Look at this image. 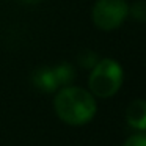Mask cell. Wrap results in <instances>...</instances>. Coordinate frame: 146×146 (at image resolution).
Returning <instances> with one entry per match:
<instances>
[{
	"label": "cell",
	"instance_id": "3957f363",
	"mask_svg": "<svg viewBox=\"0 0 146 146\" xmlns=\"http://www.w3.org/2000/svg\"><path fill=\"white\" fill-rule=\"evenodd\" d=\"M129 14V7L124 0H98L93 7L91 17L98 29L111 32L118 29Z\"/></svg>",
	"mask_w": 146,
	"mask_h": 146
},
{
	"label": "cell",
	"instance_id": "30bf717a",
	"mask_svg": "<svg viewBox=\"0 0 146 146\" xmlns=\"http://www.w3.org/2000/svg\"><path fill=\"white\" fill-rule=\"evenodd\" d=\"M21 2H24V3H27V5H35V3H38V2H41V0H21Z\"/></svg>",
	"mask_w": 146,
	"mask_h": 146
},
{
	"label": "cell",
	"instance_id": "52a82bcc",
	"mask_svg": "<svg viewBox=\"0 0 146 146\" xmlns=\"http://www.w3.org/2000/svg\"><path fill=\"white\" fill-rule=\"evenodd\" d=\"M77 61H79V64L82 68H85V69H93L94 68V64L98 63V55H96V52L93 50H83L80 52V55L77 57Z\"/></svg>",
	"mask_w": 146,
	"mask_h": 146
},
{
	"label": "cell",
	"instance_id": "8992f818",
	"mask_svg": "<svg viewBox=\"0 0 146 146\" xmlns=\"http://www.w3.org/2000/svg\"><path fill=\"white\" fill-rule=\"evenodd\" d=\"M54 72H55V77H57V82H58V86L60 85H69L71 82L74 80L76 77V71H74L72 64L69 63H60L54 68Z\"/></svg>",
	"mask_w": 146,
	"mask_h": 146
},
{
	"label": "cell",
	"instance_id": "7a4b0ae2",
	"mask_svg": "<svg viewBox=\"0 0 146 146\" xmlns=\"http://www.w3.org/2000/svg\"><path fill=\"white\" fill-rule=\"evenodd\" d=\"M123 68L111 58L99 60L88 79L90 90L98 98H111L123 85Z\"/></svg>",
	"mask_w": 146,
	"mask_h": 146
},
{
	"label": "cell",
	"instance_id": "6da1fadb",
	"mask_svg": "<svg viewBox=\"0 0 146 146\" xmlns=\"http://www.w3.org/2000/svg\"><path fill=\"white\" fill-rule=\"evenodd\" d=\"M54 107L58 118L71 126H82L96 115V101L91 93L77 86H64L57 93Z\"/></svg>",
	"mask_w": 146,
	"mask_h": 146
},
{
	"label": "cell",
	"instance_id": "ba28073f",
	"mask_svg": "<svg viewBox=\"0 0 146 146\" xmlns=\"http://www.w3.org/2000/svg\"><path fill=\"white\" fill-rule=\"evenodd\" d=\"M129 13L133 21H137V22H146V2H135L129 8Z\"/></svg>",
	"mask_w": 146,
	"mask_h": 146
},
{
	"label": "cell",
	"instance_id": "277c9868",
	"mask_svg": "<svg viewBox=\"0 0 146 146\" xmlns=\"http://www.w3.org/2000/svg\"><path fill=\"white\" fill-rule=\"evenodd\" d=\"M126 121L130 127L138 130H146V101L135 99L130 102L126 110Z\"/></svg>",
	"mask_w": 146,
	"mask_h": 146
},
{
	"label": "cell",
	"instance_id": "9c48e42d",
	"mask_svg": "<svg viewBox=\"0 0 146 146\" xmlns=\"http://www.w3.org/2000/svg\"><path fill=\"white\" fill-rule=\"evenodd\" d=\"M123 146H146V133H135L129 137Z\"/></svg>",
	"mask_w": 146,
	"mask_h": 146
},
{
	"label": "cell",
	"instance_id": "5b68a950",
	"mask_svg": "<svg viewBox=\"0 0 146 146\" xmlns=\"http://www.w3.org/2000/svg\"><path fill=\"white\" fill-rule=\"evenodd\" d=\"M32 80H33V85L44 93H54L58 88V82H57V77H55L54 68H49V66L38 68L33 72Z\"/></svg>",
	"mask_w": 146,
	"mask_h": 146
}]
</instances>
